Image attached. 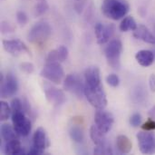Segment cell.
<instances>
[{
	"mask_svg": "<svg viewBox=\"0 0 155 155\" xmlns=\"http://www.w3.org/2000/svg\"><path fill=\"white\" fill-rule=\"evenodd\" d=\"M139 149L143 154L155 153V134L152 131H143L137 134Z\"/></svg>",
	"mask_w": 155,
	"mask_h": 155,
	"instance_id": "7",
	"label": "cell"
},
{
	"mask_svg": "<svg viewBox=\"0 0 155 155\" xmlns=\"http://www.w3.org/2000/svg\"><path fill=\"white\" fill-rule=\"evenodd\" d=\"M1 31L3 34H6V33H10V32H14V26L7 22H2L1 24Z\"/></svg>",
	"mask_w": 155,
	"mask_h": 155,
	"instance_id": "35",
	"label": "cell"
},
{
	"mask_svg": "<svg viewBox=\"0 0 155 155\" xmlns=\"http://www.w3.org/2000/svg\"><path fill=\"white\" fill-rule=\"evenodd\" d=\"M16 20H17L18 24H20L21 25H24L28 22V16L25 12L18 11L16 13Z\"/></svg>",
	"mask_w": 155,
	"mask_h": 155,
	"instance_id": "31",
	"label": "cell"
},
{
	"mask_svg": "<svg viewBox=\"0 0 155 155\" xmlns=\"http://www.w3.org/2000/svg\"><path fill=\"white\" fill-rule=\"evenodd\" d=\"M52 34V28L46 22H39L32 26L30 29L27 38L32 44L41 45L44 44Z\"/></svg>",
	"mask_w": 155,
	"mask_h": 155,
	"instance_id": "3",
	"label": "cell"
},
{
	"mask_svg": "<svg viewBox=\"0 0 155 155\" xmlns=\"http://www.w3.org/2000/svg\"><path fill=\"white\" fill-rule=\"evenodd\" d=\"M94 153V154H113V150L108 142H106L104 144L96 145Z\"/></svg>",
	"mask_w": 155,
	"mask_h": 155,
	"instance_id": "25",
	"label": "cell"
},
{
	"mask_svg": "<svg viewBox=\"0 0 155 155\" xmlns=\"http://www.w3.org/2000/svg\"><path fill=\"white\" fill-rule=\"evenodd\" d=\"M12 114V109L8 104L5 101L0 102V119L1 121H6Z\"/></svg>",
	"mask_w": 155,
	"mask_h": 155,
	"instance_id": "24",
	"label": "cell"
},
{
	"mask_svg": "<svg viewBox=\"0 0 155 155\" xmlns=\"http://www.w3.org/2000/svg\"><path fill=\"white\" fill-rule=\"evenodd\" d=\"M4 153L5 154H21L24 153V151L22 150L21 143L18 141V139L10 140L8 142H5V147H4Z\"/></svg>",
	"mask_w": 155,
	"mask_h": 155,
	"instance_id": "19",
	"label": "cell"
},
{
	"mask_svg": "<svg viewBox=\"0 0 155 155\" xmlns=\"http://www.w3.org/2000/svg\"><path fill=\"white\" fill-rule=\"evenodd\" d=\"M115 31V26L113 24L104 25L102 23H98L94 26V32L97 39V43L99 45L106 44L110 38L114 35Z\"/></svg>",
	"mask_w": 155,
	"mask_h": 155,
	"instance_id": "11",
	"label": "cell"
},
{
	"mask_svg": "<svg viewBox=\"0 0 155 155\" xmlns=\"http://www.w3.org/2000/svg\"><path fill=\"white\" fill-rule=\"evenodd\" d=\"M149 86L152 92L155 93V74H153L150 75L149 78Z\"/></svg>",
	"mask_w": 155,
	"mask_h": 155,
	"instance_id": "36",
	"label": "cell"
},
{
	"mask_svg": "<svg viewBox=\"0 0 155 155\" xmlns=\"http://www.w3.org/2000/svg\"><path fill=\"white\" fill-rule=\"evenodd\" d=\"M18 91V83L15 78V76L9 73L5 76V78H3L1 76V91L0 94L2 98H8L11 96H14Z\"/></svg>",
	"mask_w": 155,
	"mask_h": 155,
	"instance_id": "9",
	"label": "cell"
},
{
	"mask_svg": "<svg viewBox=\"0 0 155 155\" xmlns=\"http://www.w3.org/2000/svg\"><path fill=\"white\" fill-rule=\"evenodd\" d=\"M123 52V44L119 39H114L110 41L104 49V54L108 64L114 69L120 67V59Z\"/></svg>",
	"mask_w": 155,
	"mask_h": 155,
	"instance_id": "4",
	"label": "cell"
},
{
	"mask_svg": "<svg viewBox=\"0 0 155 155\" xmlns=\"http://www.w3.org/2000/svg\"><path fill=\"white\" fill-rule=\"evenodd\" d=\"M85 84L89 86H95L101 84V74L97 66H90L84 72Z\"/></svg>",
	"mask_w": 155,
	"mask_h": 155,
	"instance_id": "15",
	"label": "cell"
},
{
	"mask_svg": "<svg viewBox=\"0 0 155 155\" xmlns=\"http://www.w3.org/2000/svg\"><path fill=\"white\" fill-rule=\"evenodd\" d=\"M135 59L140 65L149 67L154 62V54L150 50H140L135 54Z\"/></svg>",
	"mask_w": 155,
	"mask_h": 155,
	"instance_id": "17",
	"label": "cell"
},
{
	"mask_svg": "<svg viewBox=\"0 0 155 155\" xmlns=\"http://www.w3.org/2000/svg\"><path fill=\"white\" fill-rule=\"evenodd\" d=\"M142 129L143 131H154L155 130V121L153 119H149L147 120L143 125H142Z\"/></svg>",
	"mask_w": 155,
	"mask_h": 155,
	"instance_id": "34",
	"label": "cell"
},
{
	"mask_svg": "<svg viewBox=\"0 0 155 155\" xmlns=\"http://www.w3.org/2000/svg\"><path fill=\"white\" fill-rule=\"evenodd\" d=\"M57 50L58 54V62H64L68 57V49L64 45H59Z\"/></svg>",
	"mask_w": 155,
	"mask_h": 155,
	"instance_id": "28",
	"label": "cell"
},
{
	"mask_svg": "<svg viewBox=\"0 0 155 155\" xmlns=\"http://www.w3.org/2000/svg\"><path fill=\"white\" fill-rule=\"evenodd\" d=\"M77 1H80V0H77Z\"/></svg>",
	"mask_w": 155,
	"mask_h": 155,
	"instance_id": "38",
	"label": "cell"
},
{
	"mask_svg": "<svg viewBox=\"0 0 155 155\" xmlns=\"http://www.w3.org/2000/svg\"><path fill=\"white\" fill-rule=\"evenodd\" d=\"M142 124V116L140 114H134L130 118V124L134 127H138Z\"/></svg>",
	"mask_w": 155,
	"mask_h": 155,
	"instance_id": "30",
	"label": "cell"
},
{
	"mask_svg": "<svg viewBox=\"0 0 155 155\" xmlns=\"http://www.w3.org/2000/svg\"><path fill=\"white\" fill-rule=\"evenodd\" d=\"M45 94L47 101L51 104H54L55 105H61L65 103L66 101V96L64 93L54 86L47 85L45 88Z\"/></svg>",
	"mask_w": 155,
	"mask_h": 155,
	"instance_id": "13",
	"label": "cell"
},
{
	"mask_svg": "<svg viewBox=\"0 0 155 155\" xmlns=\"http://www.w3.org/2000/svg\"><path fill=\"white\" fill-rule=\"evenodd\" d=\"M20 67H21V70L24 71L25 73L26 74H32L34 71H35V66L33 64L31 63H28V62H25V63H23L20 64Z\"/></svg>",
	"mask_w": 155,
	"mask_h": 155,
	"instance_id": "33",
	"label": "cell"
},
{
	"mask_svg": "<svg viewBox=\"0 0 155 155\" xmlns=\"http://www.w3.org/2000/svg\"><path fill=\"white\" fill-rule=\"evenodd\" d=\"M116 147L118 151L123 154L129 153L133 149V143L131 140L125 135H119L116 138Z\"/></svg>",
	"mask_w": 155,
	"mask_h": 155,
	"instance_id": "18",
	"label": "cell"
},
{
	"mask_svg": "<svg viewBox=\"0 0 155 155\" xmlns=\"http://www.w3.org/2000/svg\"><path fill=\"white\" fill-rule=\"evenodd\" d=\"M3 48L5 52L9 53L10 54L15 55L20 53H27L28 54H31L30 50L28 47L20 40L18 39H13V40H3Z\"/></svg>",
	"mask_w": 155,
	"mask_h": 155,
	"instance_id": "12",
	"label": "cell"
},
{
	"mask_svg": "<svg viewBox=\"0 0 155 155\" xmlns=\"http://www.w3.org/2000/svg\"><path fill=\"white\" fill-rule=\"evenodd\" d=\"M11 109H12V113H14V112H19V111L25 112L24 102H22L19 98L13 99L12 102H11Z\"/></svg>",
	"mask_w": 155,
	"mask_h": 155,
	"instance_id": "27",
	"label": "cell"
},
{
	"mask_svg": "<svg viewBox=\"0 0 155 155\" xmlns=\"http://www.w3.org/2000/svg\"><path fill=\"white\" fill-rule=\"evenodd\" d=\"M137 26H138V25H137V24H136L134 18L133 16H130V15H129V16H125V17L122 20L119 28H120V30H121L122 32H128V31H130V30L134 31V30L137 28Z\"/></svg>",
	"mask_w": 155,
	"mask_h": 155,
	"instance_id": "22",
	"label": "cell"
},
{
	"mask_svg": "<svg viewBox=\"0 0 155 155\" xmlns=\"http://www.w3.org/2000/svg\"><path fill=\"white\" fill-rule=\"evenodd\" d=\"M43 153H44V151L39 150V149H37V148H35V147H34V146H33L27 153L31 155H36V154H43Z\"/></svg>",
	"mask_w": 155,
	"mask_h": 155,
	"instance_id": "37",
	"label": "cell"
},
{
	"mask_svg": "<svg viewBox=\"0 0 155 155\" xmlns=\"http://www.w3.org/2000/svg\"><path fill=\"white\" fill-rule=\"evenodd\" d=\"M106 82L107 84L112 86V87H117L120 84V79L117 74H111L106 77Z\"/></svg>",
	"mask_w": 155,
	"mask_h": 155,
	"instance_id": "29",
	"label": "cell"
},
{
	"mask_svg": "<svg viewBox=\"0 0 155 155\" xmlns=\"http://www.w3.org/2000/svg\"><path fill=\"white\" fill-rule=\"evenodd\" d=\"M129 5L124 0H104L102 12L104 16L112 20H119L129 12Z\"/></svg>",
	"mask_w": 155,
	"mask_h": 155,
	"instance_id": "1",
	"label": "cell"
},
{
	"mask_svg": "<svg viewBox=\"0 0 155 155\" xmlns=\"http://www.w3.org/2000/svg\"><path fill=\"white\" fill-rule=\"evenodd\" d=\"M12 124L18 136L25 137L31 132V121L25 116V113L23 111L12 113Z\"/></svg>",
	"mask_w": 155,
	"mask_h": 155,
	"instance_id": "6",
	"label": "cell"
},
{
	"mask_svg": "<svg viewBox=\"0 0 155 155\" xmlns=\"http://www.w3.org/2000/svg\"><path fill=\"white\" fill-rule=\"evenodd\" d=\"M49 145H50V142L48 140L45 129L39 127L38 129L35 130L33 135V146L39 150L45 151V149L49 147Z\"/></svg>",
	"mask_w": 155,
	"mask_h": 155,
	"instance_id": "14",
	"label": "cell"
},
{
	"mask_svg": "<svg viewBox=\"0 0 155 155\" xmlns=\"http://www.w3.org/2000/svg\"><path fill=\"white\" fill-rule=\"evenodd\" d=\"M90 137L95 145H101L107 142L105 139V134H104L95 124L92 125L90 128Z\"/></svg>",
	"mask_w": 155,
	"mask_h": 155,
	"instance_id": "20",
	"label": "cell"
},
{
	"mask_svg": "<svg viewBox=\"0 0 155 155\" xmlns=\"http://www.w3.org/2000/svg\"><path fill=\"white\" fill-rule=\"evenodd\" d=\"M40 75L53 84H59L64 79V72L59 62L46 63L42 69Z\"/></svg>",
	"mask_w": 155,
	"mask_h": 155,
	"instance_id": "5",
	"label": "cell"
},
{
	"mask_svg": "<svg viewBox=\"0 0 155 155\" xmlns=\"http://www.w3.org/2000/svg\"><path fill=\"white\" fill-rule=\"evenodd\" d=\"M84 86L78 76L75 74H68L64 81V89L67 92H70L79 98L83 97L84 94Z\"/></svg>",
	"mask_w": 155,
	"mask_h": 155,
	"instance_id": "10",
	"label": "cell"
},
{
	"mask_svg": "<svg viewBox=\"0 0 155 155\" xmlns=\"http://www.w3.org/2000/svg\"><path fill=\"white\" fill-rule=\"evenodd\" d=\"M94 123L95 125L106 134L112 129L114 123V118L110 112L105 111L104 109H98L94 114Z\"/></svg>",
	"mask_w": 155,
	"mask_h": 155,
	"instance_id": "8",
	"label": "cell"
},
{
	"mask_svg": "<svg viewBox=\"0 0 155 155\" xmlns=\"http://www.w3.org/2000/svg\"><path fill=\"white\" fill-rule=\"evenodd\" d=\"M69 134L71 139L78 143H81L84 140V134L83 130L78 126H72L69 130Z\"/></svg>",
	"mask_w": 155,
	"mask_h": 155,
	"instance_id": "23",
	"label": "cell"
},
{
	"mask_svg": "<svg viewBox=\"0 0 155 155\" xmlns=\"http://www.w3.org/2000/svg\"><path fill=\"white\" fill-rule=\"evenodd\" d=\"M84 96L92 106L98 109H104L107 105L105 92L101 84L95 86H84Z\"/></svg>",
	"mask_w": 155,
	"mask_h": 155,
	"instance_id": "2",
	"label": "cell"
},
{
	"mask_svg": "<svg viewBox=\"0 0 155 155\" xmlns=\"http://www.w3.org/2000/svg\"><path fill=\"white\" fill-rule=\"evenodd\" d=\"M53 62H58V54L56 49L50 51L45 58V63H53Z\"/></svg>",
	"mask_w": 155,
	"mask_h": 155,
	"instance_id": "32",
	"label": "cell"
},
{
	"mask_svg": "<svg viewBox=\"0 0 155 155\" xmlns=\"http://www.w3.org/2000/svg\"><path fill=\"white\" fill-rule=\"evenodd\" d=\"M1 136L5 142H8L10 140L16 139L18 135L15 133L14 126L9 124H3L1 125Z\"/></svg>",
	"mask_w": 155,
	"mask_h": 155,
	"instance_id": "21",
	"label": "cell"
},
{
	"mask_svg": "<svg viewBox=\"0 0 155 155\" xmlns=\"http://www.w3.org/2000/svg\"><path fill=\"white\" fill-rule=\"evenodd\" d=\"M134 36L137 39L143 40L145 43L155 45V35L143 25H140L134 31Z\"/></svg>",
	"mask_w": 155,
	"mask_h": 155,
	"instance_id": "16",
	"label": "cell"
},
{
	"mask_svg": "<svg viewBox=\"0 0 155 155\" xmlns=\"http://www.w3.org/2000/svg\"><path fill=\"white\" fill-rule=\"evenodd\" d=\"M48 9V5L45 0H40L39 2H37V4L35 6V10H34V14L35 16H39L44 15Z\"/></svg>",
	"mask_w": 155,
	"mask_h": 155,
	"instance_id": "26",
	"label": "cell"
}]
</instances>
